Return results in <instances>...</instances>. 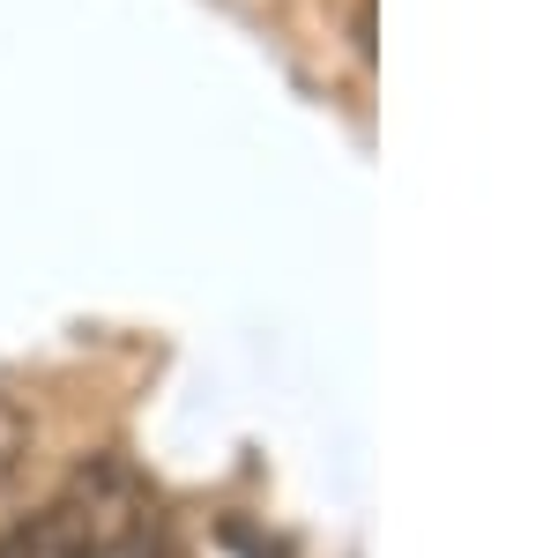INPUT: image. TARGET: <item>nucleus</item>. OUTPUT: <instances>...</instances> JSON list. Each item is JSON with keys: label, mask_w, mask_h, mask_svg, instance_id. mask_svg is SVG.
<instances>
[{"label": "nucleus", "mask_w": 558, "mask_h": 558, "mask_svg": "<svg viewBox=\"0 0 558 558\" xmlns=\"http://www.w3.org/2000/svg\"><path fill=\"white\" fill-rule=\"evenodd\" d=\"M0 558H89V544L75 536V521L60 507H45V514H23L0 536Z\"/></svg>", "instance_id": "nucleus-1"}, {"label": "nucleus", "mask_w": 558, "mask_h": 558, "mask_svg": "<svg viewBox=\"0 0 558 558\" xmlns=\"http://www.w3.org/2000/svg\"><path fill=\"white\" fill-rule=\"evenodd\" d=\"M15 454H31V425H23V417L0 402V476L15 470Z\"/></svg>", "instance_id": "nucleus-2"}]
</instances>
